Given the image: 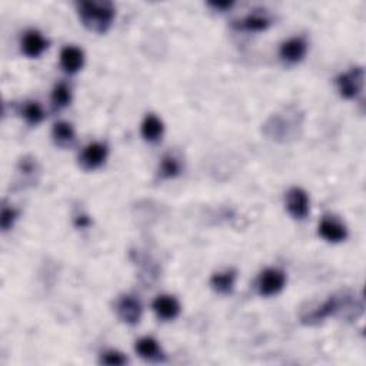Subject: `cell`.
I'll list each match as a JSON object with an SVG mask.
<instances>
[{"label":"cell","mask_w":366,"mask_h":366,"mask_svg":"<svg viewBox=\"0 0 366 366\" xmlns=\"http://www.w3.org/2000/svg\"><path fill=\"white\" fill-rule=\"evenodd\" d=\"M76 9L82 25L98 35L106 34L116 18V8L107 0H82L76 3Z\"/></svg>","instance_id":"6da1fadb"},{"label":"cell","mask_w":366,"mask_h":366,"mask_svg":"<svg viewBox=\"0 0 366 366\" xmlns=\"http://www.w3.org/2000/svg\"><path fill=\"white\" fill-rule=\"evenodd\" d=\"M354 298L349 296V295H343V298H338V296H329L322 305L316 306L315 309L305 312L304 315L300 316V321L304 325H319L321 322H324L325 319H328L329 316L338 313L339 311H342V308L345 305H348L349 302H352Z\"/></svg>","instance_id":"7a4b0ae2"},{"label":"cell","mask_w":366,"mask_h":366,"mask_svg":"<svg viewBox=\"0 0 366 366\" xmlns=\"http://www.w3.org/2000/svg\"><path fill=\"white\" fill-rule=\"evenodd\" d=\"M335 83L341 96L346 101L356 99L362 93L363 83H365V69L362 66H355L349 69L348 72L341 73L337 79Z\"/></svg>","instance_id":"3957f363"},{"label":"cell","mask_w":366,"mask_h":366,"mask_svg":"<svg viewBox=\"0 0 366 366\" xmlns=\"http://www.w3.org/2000/svg\"><path fill=\"white\" fill-rule=\"evenodd\" d=\"M286 274L278 267H266L258 278V292L261 296H275L283 291Z\"/></svg>","instance_id":"277c9868"},{"label":"cell","mask_w":366,"mask_h":366,"mask_svg":"<svg viewBox=\"0 0 366 366\" xmlns=\"http://www.w3.org/2000/svg\"><path fill=\"white\" fill-rule=\"evenodd\" d=\"M115 311H116L118 317L123 324L135 326L140 322L143 308H142L140 300L136 296L122 295L116 300Z\"/></svg>","instance_id":"5b68a950"},{"label":"cell","mask_w":366,"mask_h":366,"mask_svg":"<svg viewBox=\"0 0 366 366\" xmlns=\"http://www.w3.org/2000/svg\"><path fill=\"white\" fill-rule=\"evenodd\" d=\"M109 148L103 142H92L79 155V165L85 170H94L105 165Z\"/></svg>","instance_id":"8992f818"},{"label":"cell","mask_w":366,"mask_h":366,"mask_svg":"<svg viewBox=\"0 0 366 366\" xmlns=\"http://www.w3.org/2000/svg\"><path fill=\"white\" fill-rule=\"evenodd\" d=\"M286 209H288V213L296 219V220H304L309 215V196L306 194V190L302 187H291L288 192H286Z\"/></svg>","instance_id":"52a82bcc"},{"label":"cell","mask_w":366,"mask_h":366,"mask_svg":"<svg viewBox=\"0 0 366 366\" xmlns=\"http://www.w3.org/2000/svg\"><path fill=\"white\" fill-rule=\"evenodd\" d=\"M308 53V42L305 38H291L283 42L279 47V56L285 63L296 65L305 59Z\"/></svg>","instance_id":"ba28073f"},{"label":"cell","mask_w":366,"mask_h":366,"mask_svg":"<svg viewBox=\"0 0 366 366\" xmlns=\"http://www.w3.org/2000/svg\"><path fill=\"white\" fill-rule=\"evenodd\" d=\"M317 233L329 244H341L346 241L348 229L341 220L333 216H325L317 226Z\"/></svg>","instance_id":"9c48e42d"},{"label":"cell","mask_w":366,"mask_h":366,"mask_svg":"<svg viewBox=\"0 0 366 366\" xmlns=\"http://www.w3.org/2000/svg\"><path fill=\"white\" fill-rule=\"evenodd\" d=\"M22 53L30 59L40 57L49 47V40H47L39 30L30 29L22 38L21 42Z\"/></svg>","instance_id":"30bf717a"},{"label":"cell","mask_w":366,"mask_h":366,"mask_svg":"<svg viewBox=\"0 0 366 366\" xmlns=\"http://www.w3.org/2000/svg\"><path fill=\"white\" fill-rule=\"evenodd\" d=\"M272 25V19L269 18V14L265 13V10H253L249 14H246L244 19L233 22V27L242 31H249V34H259V31H265Z\"/></svg>","instance_id":"8fae6325"},{"label":"cell","mask_w":366,"mask_h":366,"mask_svg":"<svg viewBox=\"0 0 366 366\" xmlns=\"http://www.w3.org/2000/svg\"><path fill=\"white\" fill-rule=\"evenodd\" d=\"M152 309L159 319L162 321H173L181 315L182 306L179 300L172 295H159L152 302Z\"/></svg>","instance_id":"7c38bea8"},{"label":"cell","mask_w":366,"mask_h":366,"mask_svg":"<svg viewBox=\"0 0 366 366\" xmlns=\"http://www.w3.org/2000/svg\"><path fill=\"white\" fill-rule=\"evenodd\" d=\"M60 66L69 75H75L85 65V52L77 46H65L60 51Z\"/></svg>","instance_id":"4fadbf2b"},{"label":"cell","mask_w":366,"mask_h":366,"mask_svg":"<svg viewBox=\"0 0 366 366\" xmlns=\"http://www.w3.org/2000/svg\"><path fill=\"white\" fill-rule=\"evenodd\" d=\"M135 351L142 359H145L148 362H164L166 359L161 348V343L152 337H143L139 341H136Z\"/></svg>","instance_id":"5bb4252c"},{"label":"cell","mask_w":366,"mask_h":366,"mask_svg":"<svg viewBox=\"0 0 366 366\" xmlns=\"http://www.w3.org/2000/svg\"><path fill=\"white\" fill-rule=\"evenodd\" d=\"M236 278H237L236 269H225V270H222V272L213 274L209 283L216 293L231 295L235 289Z\"/></svg>","instance_id":"9a60e30c"},{"label":"cell","mask_w":366,"mask_h":366,"mask_svg":"<svg viewBox=\"0 0 366 366\" xmlns=\"http://www.w3.org/2000/svg\"><path fill=\"white\" fill-rule=\"evenodd\" d=\"M165 132V126L161 118H157L156 115L151 114L146 115V118L143 119L142 125H140V133L146 142L151 143H156L162 139Z\"/></svg>","instance_id":"2e32d148"},{"label":"cell","mask_w":366,"mask_h":366,"mask_svg":"<svg viewBox=\"0 0 366 366\" xmlns=\"http://www.w3.org/2000/svg\"><path fill=\"white\" fill-rule=\"evenodd\" d=\"M52 138H53V142L60 148L72 146L76 140V133H75L72 123L66 120L56 122L52 129Z\"/></svg>","instance_id":"e0dca14e"},{"label":"cell","mask_w":366,"mask_h":366,"mask_svg":"<svg viewBox=\"0 0 366 366\" xmlns=\"http://www.w3.org/2000/svg\"><path fill=\"white\" fill-rule=\"evenodd\" d=\"M181 172H182V164L179 162V159L174 157L173 155H165L157 169L159 178L161 179H174L179 177Z\"/></svg>","instance_id":"ac0fdd59"},{"label":"cell","mask_w":366,"mask_h":366,"mask_svg":"<svg viewBox=\"0 0 366 366\" xmlns=\"http://www.w3.org/2000/svg\"><path fill=\"white\" fill-rule=\"evenodd\" d=\"M52 105L55 109H65L72 102V89L66 82H59L52 90Z\"/></svg>","instance_id":"d6986e66"},{"label":"cell","mask_w":366,"mask_h":366,"mask_svg":"<svg viewBox=\"0 0 366 366\" xmlns=\"http://www.w3.org/2000/svg\"><path fill=\"white\" fill-rule=\"evenodd\" d=\"M22 116L29 125H39L44 119V110L39 102L29 101L22 106Z\"/></svg>","instance_id":"ffe728a7"},{"label":"cell","mask_w":366,"mask_h":366,"mask_svg":"<svg viewBox=\"0 0 366 366\" xmlns=\"http://www.w3.org/2000/svg\"><path fill=\"white\" fill-rule=\"evenodd\" d=\"M19 218V211L14 209L13 206L3 205L2 215H0V226H2L3 232H8L13 228L14 222Z\"/></svg>","instance_id":"44dd1931"},{"label":"cell","mask_w":366,"mask_h":366,"mask_svg":"<svg viewBox=\"0 0 366 366\" xmlns=\"http://www.w3.org/2000/svg\"><path fill=\"white\" fill-rule=\"evenodd\" d=\"M99 362L102 365H118V366H122V365H126L129 363V359L126 358L125 354L116 351V349H107V351H105L102 355H101V359Z\"/></svg>","instance_id":"7402d4cb"},{"label":"cell","mask_w":366,"mask_h":366,"mask_svg":"<svg viewBox=\"0 0 366 366\" xmlns=\"http://www.w3.org/2000/svg\"><path fill=\"white\" fill-rule=\"evenodd\" d=\"M18 172L21 174H23L25 178H34L35 174L39 172L36 159L31 157V156H23L18 164Z\"/></svg>","instance_id":"603a6c76"},{"label":"cell","mask_w":366,"mask_h":366,"mask_svg":"<svg viewBox=\"0 0 366 366\" xmlns=\"http://www.w3.org/2000/svg\"><path fill=\"white\" fill-rule=\"evenodd\" d=\"M92 224V219L88 215H79L75 218V226L77 229H86Z\"/></svg>","instance_id":"cb8c5ba5"},{"label":"cell","mask_w":366,"mask_h":366,"mask_svg":"<svg viewBox=\"0 0 366 366\" xmlns=\"http://www.w3.org/2000/svg\"><path fill=\"white\" fill-rule=\"evenodd\" d=\"M208 6L212 8L213 10H218V12H226L233 6V2H228V0L226 2H209Z\"/></svg>","instance_id":"d4e9b609"}]
</instances>
